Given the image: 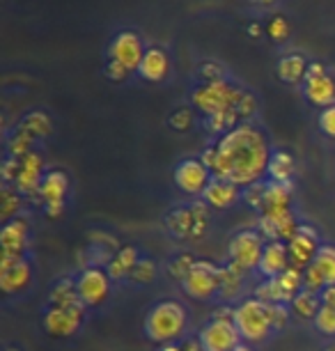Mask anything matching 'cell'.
Returning a JSON list of instances; mask_svg holds the SVG:
<instances>
[{"label": "cell", "mask_w": 335, "mask_h": 351, "mask_svg": "<svg viewBox=\"0 0 335 351\" xmlns=\"http://www.w3.org/2000/svg\"><path fill=\"white\" fill-rule=\"evenodd\" d=\"M138 260H140V253H138L136 246H122L117 248L113 257L106 262V271L110 276V280H129L131 271H134V267L138 264Z\"/></svg>", "instance_id": "obj_24"}, {"label": "cell", "mask_w": 335, "mask_h": 351, "mask_svg": "<svg viewBox=\"0 0 335 351\" xmlns=\"http://www.w3.org/2000/svg\"><path fill=\"white\" fill-rule=\"evenodd\" d=\"M179 347H182V351H207L205 344L200 342V337H188V340H184Z\"/></svg>", "instance_id": "obj_52"}, {"label": "cell", "mask_w": 335, "mask_h": 351, "mask_svg": "<svg viewBox=\"0 0 335 351\" xmlns=\"http://www.w3.org/2000/svg\"><path fill=\"white\" fill-rule=\"evenodd\" d=\"M32 152V138L25 134V131L16 129V134L10 138L8 143V154L12 158H23L25 154H30Z\"/></svg>", "instance_id": "obj_39"}, {"label": "cell", "mask_w": 335, "mask_h": 351, "mask_svg": "<svg viewBox=\"0 0 335 351\" xmlns=\"http://www.w3.org/2000/svg\"><path fill=\"white\" fill-rule=\"evenodd\" d=\"M71 182L69 175L64 170H49L39 186V200L42 204H53V202H67Z\"/></svg>", "instance_id": "obj_21"}, {"label": "cell", "mask_w": 335, "mask_h": 351, "mask_svg": "<svg viewBox=\"0 0 335 351\" xmlns=\"http://www.w3.org/2000/svg\"><path fill=\"white\" fill-rule=\"evenodd\" d=\"M234 326L239 328L241 340L244 342H251V344L266 342L269 335L273 333L266 303H262L260 299H255V296L244 299L234 308Z\"/></svg>", "instance_id": "obj_5"}, {"label": "cell", "mask_w": 335, "mask_h": 351, "mask_svg": "<svg viewBox=\"0 0 335 351\" xmlns=\"http://www.w3.org/2000/svg\"><path fill=\"white\" fill-rule=\"evenodd\" d=\"M188 326V313L179 301L166 299L154 303L152 310L145 317V335L154 344H175L186 333Z\"/></svg>", "instance_id": "obj_2"}, {"label": "cell", "mask_w": 335, "mask_h": 351, "mask_svg": "<svg viewBox=\"0 0 335 351\" xmlns=\"http://www.w3.org/2000/svg\"><path fill=\"white\" fill-rule=\"evenodd\" d=\"M314 264H317L321 274L326 276V282L335 285V246L333 243H321L319 253L314 257Z\"/></svg>", "instance_id": "obj_35"}, {"label": "cell", "mask_w": 335, "mask_h": 351, "mask_svg": "<svg viewBox=\"0 0 335 351\" xmlns=\"http://www.w3.org/2000/svg\"><path fill=\"white\" fill-rule=\"evenodd\" d=\"M212 319H225V322H234V308L232 306H221V308H216L214 310V315H212Z\"/></svg>", "instance_id": "obj_50"}, {"label": "cell", "mask_w": 335, "mask_h": 351, "mask_svg": "<svg viewBox=\"0 0 335 351\" xmlns=\"http://www.w3.org/2000/svg\"><path fill=\"white\" fill-rule=\"evenodd\" d=\"M308 67L310 62L306 60L301 53H290V56L280 58L278 62V78L290 85H297V83H303L306 81V74H308Z\"/></svg>", "instance_id": "obj_26"}, {"label": "cell", "mask_w": 335, "mask_h": 351, "mask_svg": "<svg viewBox=\"0 0 335 351\" xmlns=\"http://www.w3.org/2000/svg\"><path fill=\"white\" fill-rule=\"evenodd\" d=\"M18 129L25 131L32 141H42V138H46L51 134V120H49V115L42 110H35V112H30V115H25L21 124H18Z\"/></svg>", "instance_id": "obj_31"}, {"label": "cell", "mask_w": 335, "mask_h": 351, "mask_svg": "<svg viewBox=\"0 0 335 351\" xmlns=\"http://www.w3.org/2000/svg\"><path fill=\"white\" fill-rule=\"evenodd\" d=\"M85 310H88L85 306H71V308L49 306L42 317V326L55 340H67V337H74L81 330L85 322Z\"/></svg>", "instance_id": "obj_10"}, {"label": "cell", "mask_w": 335, "mask_h": 351, "mask_svg": "<svg viewBox=\"0 0 335 351\" xmlns=\"http://www.w3.org/2000/svg\"><path fill=\"white\" fill-rule=\"evenodd\" d=\"M321 248L319 237L310 225L301 223L299 232L294 234L292 241H287V253H290V264L297 269H308L314 262Z\"/></svg>", "instance_id": "obj_15"}, {"label": "cell", "mask_w": 335, "mask_h": 351, "mask_svg": "<svg viewBox=\"0 0 335 351\" xmlns=\"http://www.w3.org/2000/svg\"><path fill=\"white\" fill-rule=\"evenodd\" d=\"M232 351H253V347H248V344H239V347L232 349Z\"/></svg>", "instance_id": "obj_55"}, {"label": "cell", "mask_w": 335, "mask_h": 351, "mask_svg": "<svg viewBox=\"0 0 335 351\" xmlns=\"http://www.w3.org/2000/svg\"><path fill=\"white\" fill-rule=\"evenodd\" d=\"M156 276H159V267H156L154 260H149V257H140L138 264L131 271L129 280L134 285H149L156 280Z\"/></svg>", "instance_id": "obj_34"}, {"label": "cell", "mask_w": 335, "mask_h": 351, "mask_svg": "<svg viewBox=\"0 0 335 351\" xmlns=\"http://www.w3.org/2000/svg\"><path fill=\"white\" fill-rule=\"evenodd\" d=\"M319 129L324 131V136L335 138V106H328V108L321 110V115H319Z\"/></svg>", "instance_id": "obj_46"}, {"label": "cell", "mask_w": 335, "mask_h": 351, "mask_svg": "<svg viewBox=\"0 0 335 351\" xmlns=\"http://www.w3.org/2000/svg\"><path fill=\"white\" fill-rule=\"evenodd\" d=\"M200 342L207 351H232L241 344V333L234 322L225 319H209L198 333Z\"/></svg>", "instance_id": "obj_14"}, {"label": "cell", "mask_w": 335, "mask_h": 351, "mask_svg": "<svg viewBox=\"0 0 335 351\" xmlns=\"http://www.w3.org/2000/svg\"><path fill=\"white\" fill-rule=\"evenodd\" d=\"M209 204L205 200H195L186 207H175L166 216V230L177 239H193L198 241L207 234L212 214H209Z\"/></svg>", "instance_id": "obj_4"}, {"label": "cell", "mask_w": 335, "mask_h": 351, "mask_svg": "<svg viewBox=\"0 0 335 351\" xmlns=\"http://www.w3.org/2000/svg\"><path fill=\"white\" fill-rule=\"evenodd\" d=\"M3 351H21V349H16V347H12V344H8V347H5Z\"/></svg>", "instance_id": "obj_56"}, {"label": "cell", "mask_w": 335, "mask_h": 351, "mask_svg": "<svg viewBox=\"0 0 335 351\" xmlns=\"http://www.w3.org/2000/svg\"><path fill=\"white\" fill-rule=\"evenodd\" d=\"M319 299L324 308H335V285H326V287L321 289Z\"/></svg>", "instance_id": "obj_49"}, {"label": "cell", "mask_w": 335, "mask_h": 351, "mask_svg": "<svg viewBox=\"0 0 335 351\" xmlns=\"http://www.w3.org/2000/svg\"><path fill=\"white\" fill-rule=\"evenodd\" d=\"M198 76L202 83H214V81H223L225 74H223V67L216 62H205L198 67Z\"/></svg>", "instance_id": "obj_44"}, {"label": "cell", "mask_w": 335, "mask_h": 351, "mask_svg": "<svg viewBox=\"0 0 335 351\" xmlns=\"http://www.w3.org/2000/svg\"><path fill=\"white\" fill-rule=\"evenodd\" d=\"M49 306L53 308H71V306H83L81 296H78L76 280L71 278H60L49 291Z\"/></svg>", "instance_id": "obj_28"}, {"label": "cell", "mask_w": 335, "mask_h": 351, "mask_svg": "<svg viewBox=\"0 0 335 351\" xmlns=\"http://www.w3.org/2000/svg\"><path fill=\"white\" fill-rule=\"evenodd\" d=\"M30 282H32V264L28 260H21L14 267L0 271V289H3L5 296L21 294V291L30 287Z\"/></svg>", "instance_id": "obj_22"}, {"label": "cell", "mask_w": 335, "mask_h": 351, "mask_svg": "<svg viewBox=\"0 0 335 351\" xmlns=\"http://www.w3.org/2000/svg\"><path fill=\"white\" fill-rule=\"evenodd\" d=\"M301 223L294 211H287L282 216H260L258 218V232L266 241H292L299 232Z\"/></svg>", "instance_id": "obj_17"}, {"label": "cell", "mask_w": 335, "mask_h": 351, "mask_svg": "<svg viewBox=\"0 0 335 351\" xmlns=\"http://www.w3.org/2000/svg\"><path fill=\"white\" fill-rule=\"evenodd\" d=\"M46 216L49 218H60L64 214V207H67V202H53V204H42Z\"/></svg>", "instance_id": "obj_51"}, {"label": "cell", "mask_w": 335, "mask_h": 351, "mask_svg": "<svg viewBox=\"0 0 335 351\" xmlns=\"http://www.w3.org/2000/svg\"><path fill=\"white\" fill-rule=\"evenodd\" d=\"M324 351H335V344H331V347H326Z\"/></svg>", "instance_id": "obj_58"}, {"label": "cell", "mask_w": 335, "mask_h": 351, "mask_svg": "<svg viewBox=\"0 0 335 351\" xmlns=\"http://www.w3.org/2000/svg\"><path fill=\"white\" fill-rule=\"evenodd\" d=\"M241 191L244 189H239L232 182L212 180V184H209L205 191V195H202V200H205L212 209L225 211V209H232L234 204L241 200Z\"/></svg>", "instance_id": "obj_20"}, {"label": "cell", "mask_w": 335, "mask_h": 351, "mask_svg": "<svg viewBox=\"0 0 335 351\" xmlns=\"http://www.w3.org/2000/svg\"><path fill=\"white\" fill-rule=\"evenodd\" d=\"M290 267L292 264H290V253H287V243L266 241L260 267H258L262 278H264V280H269V278H278L282 271H287Z\"/></svg>", "instance_id": "obj_18"}, {"label": "cell", "mask_w": 335, "mask_h": 351, "mask_svg": "<svg viewBox=\"0 0 335 351\" xmlns=\"http://www.w3.org/2000/svg\"><path fill=\"white\" fill-rule=\"evenodd\" d=\"M258 3H262V5H271V3H275V0H258Z\"/></svg>", "instance_id": "obj_57"}, {"label": "cell", "mask_w": 335, "mask_h": 351, "mask_svg": "<svg viewBox=\"0 0 335 351\" xmlns=\"http://www.w3.org/2000/svg\"><path fill=\"white\" fill-rule=\"evenodd\" d=\"M266 310H269V319H271V328L273 333H280L290 326V319H292V308L285 306V303H266Z\"/></svg>", "instance_id": "obj_37"}, {"label": "cell", "mask_w": 335, "mask_h": 351, "mask_svg": "<svg viewBox=\"0 0 335 351\" xmlns=\"http://www.w3.org/2000/svg\"><path fill=\"white\" fill-rule=\"evenodd\" d=\"M214 175L200 158H184L175 168V184L184 195L198 197L205 195L207 186L212 184Z\"/></svg>", "instance_id": "obj_11"}, {"label": "cell", "mask_w": 335, "mask_h": 351, "mask_svg": "<svg viewBox=\"0 0 335 351\" xmlns=\"http://www.w3.org/2000/svg\"><path fill=\"white\" fill-rule=\"evenodd\" d=\"M145 44L136 32H117L108 44V60L120 62L129 71H138L142 58H145Z\"/></svg>", "instance_id": "obj_13"}, {"label": "cell", "mask_w": 335, "mask_h": 351, "mask_svg": "<svg viewBox=\"0 0 335 351\" xmlns=\"http://www.w3.org/2000/svg\"><path fill=\"white\" fill-rule=\"evenodd\" d=\"M292 308V315L299 317L301 322H314V317L321 310V299L319 294H312V291H306L301 289L297 296H294V301L290 303Z\"/></svg>", "instance_id": "obj_29"}, {"label": "cell", "mask_w": 335, "mask_h": 351, "mask_svg": "<svg viewBox=\"0 0 335 351\" xmlns=\"http://www.w3.org/2000/svg\"><path fill=\"white\" fill-rule=\"evenodd\" d=\"M303 95L312 106H335V78L321 62H310L303 81Z\"/></svg>", "instance_id": "obj_12"}, {"label": "cell", "mask_w": 335, "mask_h": 351, "mask_svg": "<svg viewBox=\"0 0 335 351\" xmlns=\"http://www.w3.org/2000/svg\"><path fill=\"white\" fill-rule=\"evenodd\" d=\"M168 71H170L168 53L163 49H156V46L147 49L145 58H142V62H140V67H138V74H140V78H145V81H149V83H159V81H163V78L168 76Z\"/></svg>", "instance_id": "obj_23"}, {"label": "cell", "mask_w": 335, "mask_h": 351, "mask_svg": "<svg viewBox=\"0 0 335 351\" xmlns=\"http://www.w3.org/2000/svg\"><path fill=\"white\" fill-rule=\"evenodd\" d=\"M44 158L39 152L32 149L30 154H25L21 158V170H18V177L16 182L12 184L18 193L28 200H35L39 197V186H42V180H44Z\"/></svg>", "instance_id": "obj_16"}, {"label": "cell", "mask_w": 335, "mask_h": 351, "mask_svg": "<svg viewBox=\"0 0 335 351\" xmlns=\"http://www.w3.org/2000/svg\"><path fill=\"white\" fill-rule=\"evenodd\" d=\"M159 351H182L179 344H166V347H161Z\"/></svg>", "instance_id": "obj_54"}, {"label": "cell", "mask_w": 335, "mask_h": 351, "mask_svg": "<svg viewBox=\"0 0 335 351\" xmlns=\"http://www.w3.org/2000/svg\"><path fill=\"white\" fill-rule=\"evenodd\" d=\"M326 276L321 274L317 264H310L308 269H303V289L306 291H312V294H321V289L326 287Z\"/></svg>", "instance_id": "obj_40"}, {"label": "cell", "mask_w": 335, "mask_h": 351, "mask_svg": "<svg viewBox=\"0 0 335 351\" xmlns=\"http://www.w3.org/2000/svg\"><path fill=\"white\" fill-rule=\"evenodd\" d=\"M278 285L285 291V296L290 299V303L294 301V296L299 294L301 289H303V269H297V267H290L287 271H282V274L275 278Z\"/></svg>", "instance_id": "obj_33"}, {"label": "cell", "mask_w": 335, "mask_h": 351, "mask_svg": "<svg viewBox=\"0 0 335 351\" xmlns=\"http://www.w3.org/2000/svg\"><path fill=\"white\" fill-rule=\"evenodd\" d=\"M182 289L193 301L214 299L216 294H221V267L209 260H198L182 280Z\"/></svg>", "instance_id": "obj_7"}, {"label": "cell", "mask_w": 335, "mask_h": 351, "mask_svg": "<svg viewBox=\"0 0 335 351\" xmlns=\"http://www.w3.org/2000/svg\"><path fill=\"white\" fill-rule=\"evenodd\" d=\"M193 122H195V117H193V110L190 108H177L168 120V124L175 131H188L193 127Z\"/></svg>", "instance_id": "obj_42"}, {"label": "cell", "mask_w": 335, "mask_h": 351, "mask_svg": "<svg viewBox=\"0 0 335 351\" xmlns=\"http://www.w3.org/2000/svg\"><path fill=\"white\" fill-rule=\"evenodd\" d=\"M292 202H294L292 184L266 182L264 207H262L260 216H282V214H287V211H294Z\"/></svg>", "instance_id": "obj_19"}, {"label": "cell", "mask_w": 335, "mask_h": 351, "mask_svg": "<svg viewBox=\"0 0 335 351\" xmlns=\"http://www.w3.org/2000/svg\"><path fill=\"white\" fill-rule=\"evenodd\" d=\"M236 115H239L241 124L244 122H251L255 115H258V99H255L251 92H246L244 99H241L239 108H236Z\"/></svg>", "instance_id": "obj_43"}, {"label": "cell", "mask_w": 335, "mask_h": 351, "mask_svg": "<svg viewBox=\"0 0 335 351\" xmlns=\"http://www.w3.org/2000/svg\"><path fill=\"white\" fill-rule=\"evenodd\" d=\"M239 124H241V120H239V115H236V110L216 112V115L205 117V129L216 138H221L223 134H227V131H232L234 127H239Z\"/></svg>", "instance_id": "obj_32"}, {"label": "cell", "mask_w": 335, "mask_h": 351, "mask_svg": "<svg viewBox=\"0 0 335 351\" xmlns=\"http://www.w3.org/2000/svg\"><path fill=\"white\" fill-rule=\"evenodd\" d=\"M195 257L190 255V253H179V255H175L173 260L168 262V276L170 278H175V280H184L188 274H190V269L195 267Z\"/></svg>", "instance_id": "obj_36"}, {"label": "cell", "mask_w": 335, "mask_h": 351, "mask_svg": "<svg viewBox=\"0 0 335 351\" xmlns=\"http://www.w3.org/2000/svg\"><path fill=\"white\" fill-rule=\"evenodd\" d=\"M264 246L266 239L258 230H241L227 243V260L251 274V271H258Z\"/></svg>", "instance_id": "obj_8"}, {"label": "cell", "mask_w": 335, "mask_h": 351, "mask_svg": "<svg viewBox=\"0 0 335 351\" xmlns=\"http://www.w3.org/2000/svg\"><path fill=\"white\" fill-rule=\"evenodd\" d=\"M246 90L236 88L229 81H214V83H200L198 88L190 92V104L198 108L202 115H216V112L236 110L244 99Z\"/></svg>", "instance_id": "obj_3"}, {"label": "cell", "mask_w": 335, "mask_h": 351, "mask_svg": "<svg viewBox=\"0 0 335 351\" xmlns=\"http://www.w3.org/2000/svg\"><path fill=\"white\" fill-rule=\"evenodd\" d=\"M248 271H244L239 264L229 262L223 264L221 267V299L223 301H232L239 296L241 287H244V280H246Z\"/></svg>", "instance_id": "obj_25"}, {"label": "cell", "mask_w": 335, "mask_h": 351, "mask_svg": "<svg viewBox=\"0 0 335 351\" xmlns=\"http://www.w3.org/2000/svg\"><path fill=\"white\" fill-rule=\"evenodd\" d=\"M264 195H266V182H258L241 191V202H246L253 211H262V207H264Z\"/></svg>", "instance_id": "obj_38"}, {"label": "cell", "mask_w": 335, "mask_h": 351, "mask_svg": "<svg viewBox=\"0 0 335 351\" xmlns=\"http://www.w3.org/2000/svg\"><path fill=\"white\" fill-rule=\"evenodd\" d=\"M18 170H21V158L8 156V161L3 163V180H5V184H14L16 177H18Z\"/></svg>", "instance_id": "obj_47"}, {"label": "cell", "mask_w": 335, "mask_h": 351, "mask_svg": "<svg viewBox=\"0 0 335 351\" xmlns=\"http://www.w3.org/2000/svg\"><path fill=\"white\" fill-rule=\"evenodd\" d=\"M248 30H251V37H260V35H262V28H260V23H253V25H251V28H248Z\"/></svg>", "instance_id": "obj_53"}, {"label": "cell", "mask_w": 335, "mask_h": 351, "mask_svg": "<svg viewBox=\"0 0 335 351\" xmlns=\"http://www.w3.org/2000/svg\"><path fill=\"white\" fill-rule=\"evenodd\" d=\"M131 71L127 67H122L120 62H115V60H108L106 64V76L110 78V81H115V83H122V81H127Z\"/></svg>", "instance_id": "obj_48"}, {"label": "cell", "mask_w": 335, "mask_h": 351, "mask_svg": "<svg viewBox=\"0 0 335 351\" xmlns=\"http://www.w3.org/2000/svg\"><path fill=\"white\" fill-rule=\"evenodd\" d=\"M23 200L25 197L12 184H3V191H0V218H3V223L18 218L23 209Z\"/></svg>", "instance_id": "obj_30"}, {"label": "cell", "mask_w": 335, "mask_h": 351, "mask_svg": "<svg viewBox=\"0 0 335 351\" xmlns=\"http://www.w3.org/2000/svg\"><path fill=\"white\" fill-rule=\"evenodd\" d=\"M312 324H314V328H317L321 335L335 337V308H324V306H321V310L317 313V317H314Z\"/></svg>", "instance_id": "obj_41"}, {"label": "cell", "mask_w": 335, "mask_h": 351, "mask_svg": "<svg viewBox=\"0 0 335 351\" xmlns=\"http://www.w3.org/2000/svg\"><path fill=\"white\" fill-rule=\"evenodd\" d=\"M269 37L273 39V42H285L287 37H290V25L282 16H275L271 19V23H269Z\"/></svg>", "instance_id": "obj_45"}, {"label": "cell", "mask_w": 335, "mask_h": 351, "mask_svg": "<svg viewBox=\"0 0 335 351\" xmlns=\"http://www.w3.org/2000/svg\"><path fill=\"white\" fill-rule=\"evenodd\" d=\"M273 152L266 134L258 124L244 122L207 145L200 161L212 170L214 180H225L246 189L264 182Z\"/></svg>", "instance_id": "obj_1"}, {"label": "cell", "mask_w": 335, "mask_h": 351, "mask_svg": "<svg viewBox=\"0 0 335 351\" xmlns=\"http://www.w3.org/2000/svg\"><path fill=\"white\" fill-rule=\"evenodd\" d=\"M294 172H297V163L294 156L285 149H275L271 161H269V182H278V184H292Z\"/></svg>", "instance_id": "obj_27"}, {"label": "cell", "mask_w": 335, "mask_h": 351, "mask_svg": "<svg viewBox=\"0 0 335 351\" xmlns=\"http://www.w3.org/2000/svg\"><path fill=\"white\" fill-rule=\"evenodd\" d=\"M28 234H30L28 218L18 216L14 221L3 223V230H0V271L25 260V253H28Z\"/></svg>", "instance_id": "obj_6"}, {"label": "cell", "mask_w": 335, "mask_h": 351, "mask_svg": "<svg viewBox=\"0 0 335 351\" xmlns=\"http://www.w3.org/2000/svg\"><path fill=\"white\" fill-rule=\"evenodd\" d=\"M76 287L85 308H101L110 299L113 280L106 267H85L76 278Z\"/></svg>", "instance_id": "obj_9"}]
</instances>
